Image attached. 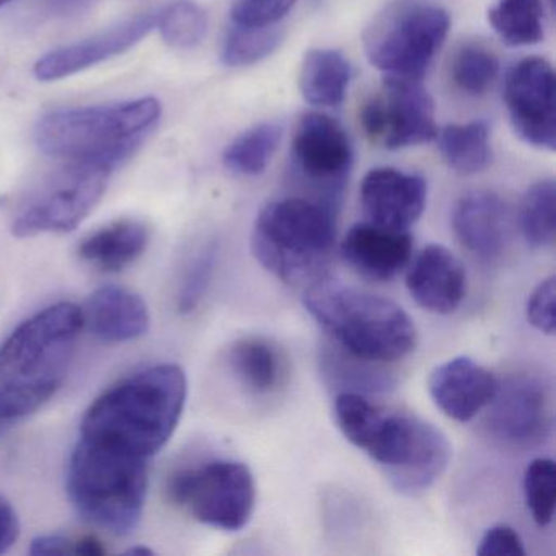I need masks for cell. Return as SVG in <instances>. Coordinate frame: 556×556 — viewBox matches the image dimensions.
I'll list each match as a JSON object with an SVG mask.
<instances>
[{"instance_id": "obj_1", "label": "cell", "mask_w": 556, "mask_h": 556, "mask_svg": "<svg viewBox=\"0 0 556 556\" xmlns=\"http://www.w3.org/2000/svg\"><path fill=\"white\" fill-rule=\"evenodd\" d=\"M84 327L83 308L60 302L18 325L0 344V421L27 418L56 395Z\"/></svg>"}, {"instance_id": "obj_2", "label": "cell", "mask_w": 556, "mask_h": 556, "mask_svg": "<svg viewBox=\"0 0 556 556\" xmlns=\"http://www.w3.org/2000/svg\"><path fill=\"white\" fill-rule=\"evenodd\" d=\"M187 374L159 364L119 380L87 409L80 438L152 460L167 445L187 403Z\"/></svg>"}, {"instance_id": "obj_3", "label": "cell", "mask_w": 556, "mask_h": 556, "mask_svg": "<svg viewBox=\"0 0 556 556\" xmlns=\"http://www.w3.org/2000/svg\"><path fill=\"white\" fill-rule=\"evenodd\" d=\"M304 307L331 344L367 363L387 366L405 359L418 343L412 317L370 292L321 279L305 288Z\"/></svg>"}, {"instance_id": "obj_4", "label": "cell", "mask_w": 556, "mask_h": 556, "mask_svg": "<svg viewBox=\"0 0 556 556\" xmlns=\"http://www.w3.org/2000/svg\"><path fill=\"white\" fill-rule=\"evenodd\" d=\"M157 99L128 100L113 105L61 109L38 123V148L64 162H87L116 170L157 126Z\"/></svg>"}, {"instance_id": "obj_5", "label": "cell", "mask_w": 556, "mask_h": 556, "mask_svg": "<svg viewBox=\"0 0 556 556\" xmlns=\"http://www.w3.org/2000/svg\"><path fill=\"white\" fill-rule=\"evenodd\" d=\"M334 242L333 207L321 201L282 198L260 210L250 245L256 262L279 281L308 288L327 279Z\"/></svg>"}, {"instance_id": "obj_6", "label": "cell", "mask_w": 556, "mask_h": 556, "mask_svg": "<svg viewBox=\"0 0 556 556\" xmlns=\"http://www.w3.org/2000/svg\"><path fill=\"white\" fill-rule=\"evenodd\" d=\"M151 462L79 435L67 465L71 501L93 526L129 535L141 522Z\"/></svg>"}, {"instance_id": "obj_7", "label": "cell", "mask_w": 556, "mask_h": 556, "mask_svg": "<svg viewBox=\"0 0 556 556\" xmlns=\"http://www.w3.org/2000/svg\"><path fill=\"white\" fill-rule=\"evenodd\" d=\"M351 444L376 462L399 493L429 490L451 464L447 435L432 422L406 412L374 405Z\"/></svg>"}, {"instance_id": "obj_8", "label": "cell", "mask_w": 556, "mask_h": 556, "mask_svg": "<svg viewBox=\"0 0 556 556\" xmlns=\"http://www.w3.org/2000/svg\"><path fill=\"white\" fill-rule=\"evenodd\" d=\"M451 17L438 5L396 2L364 34L367 60L386 77L421 80L444 45Z\"/></svg>"}, {"instance_id": "obj_9", "label": "cell", "mask_w": 556, "mask_h": 556, "mask_svg": "<svg viewBox=\"0 0 556 556\" xmlns=\"http://www.w3.org/2000/svg\"><path fill=\"white\" fill-rule=\"evenodd\" d=\"M168 494L181 509L204 526L239 532L252 519L256 484L249 465L214 458L175 471Z\"/></svg>"}, {"instance_id": "obj_10", "label": "cell", "mask_w": 556, "mask_h": 556, "mask_svg": "<svg viewBox=\"0 0 556 556\" xmlns=\"http://www.w3.org/2000/svg\"><path fill=\"white\" fill-rule=\"evenodd\" d=\"M115 170L87 162H66L28 198L12 224L14 236L73 232L105 194Z\"/></svg>"}, {"instance_id": "obj_11", "label": "cell", "mask_w": 556, "mask_h": 556, "mask_svg": "<svg viewBox=\"0 0 556 556\" xmlns=\"http://www.w3.org/2000/svg\"><path fill=\"white\" fill-rule=\"evenodd\" d=\"M361 125L372 144L387 151L434 141V102L421 80L386 77L361 112Z\"/></svg>"}, {"instance_id": "obj_12", "label": "cell", "mask_w": 556, "mask_h": 556, "mask_svg": "<svg viewBox=\"0 0 556 556\" xmlns=\"http://www.w3.org/2000/svg\"><path fill=\"white\" fill-rule=\"evenodd\" d=\"M484 409L488 435L506 448L529 451L543 444L552 432V395L548 387L530 374L497 382L496 393Z\"/></svg>"}, {"instance_id": "obj_13", "label": "cell", "mask_w": 556, "mask_h": 556, "mask_svg": "<svg viewBox=\"0 0 556 556\" xmlns=\"http://www.w3.org/2000/svg\"><path fill=\"white\" fill-rule=\"evenodd\" d=\"M504 103L514 132L532 148L556 149L555 73L543 58H526L507 73Z\"/></svg>"}, {"instance_id": "obj_14", "label": "cell", "mask_w": 556, "mask_h": 556, "mask_svg": "<svg viewBox=\"0 0 556 556\" xmlns=\"http://www.w3.org/2000/svg\"><path fill=\"white\" fill-rule=\"evenodd\" d=\"M292 162L304 180L337 203L353 168V144L346 129L325 113H305L292 136Z\"/></svg>"}, {"instance_id": "obj_15", "label": "cell", "mask_w": 556, "mask_h": 556, "mask_svg": "<svg viewBox=\"0 0 556 556\" xmlns=\"http://www.w3.org/2000/svg\"><path fill=\"white\" fill-rule=\"evenodd\" d=\"M426 201L425 178L395 168H374L361 184L367 220L387 229L408 230L425 213Z\"/></svg>"}, {"instance_id": "obj_16", "label": "cell", "mask_w": 556, "mask_h": 556, "mask_svg": "<svg viewBox=\"0 0 556 556\" xmlns=\"http://www.w3.org/2000/svg\"><path fill=\"white\" fill-rule=\"evenodd\" d=\"M500 380L491 370L467 356L439 364L428 380L429 395L447 418L468 422L493 400Z\"/></svg>"}, {"instance_id": "obj_17", "label": "cell", "mask_w": 556, "mask_h": 556, "mask_svg": "<svg viewBox=\"0 0 556 556\" xmlns=\"http://www.w3.org/2000/svg\"><path fill=\"white\" fill-rule=\"evenodd\" d=\"M154 28L155 14L139 15L90 40L58 48L38 60L34 67L35 77L41 83H53V80L74 76L80 71L89 70L110 58L125 53L129 48L138 45L142 38L148 37Z\"/></svg>"}, {"instance_id": "obj_18", "label": "cell", "mask_w": 556, "mask_h": 556, "mask_svg": "<svg viewBox=\"0 0 556 556\" xmlns=\"http://www.w3.org/2000/svg\"><path fill=\"white\" fill-rule=\"evenodd\" d=\"M413 239L408 230L387 229L377 224H354L343 242L341 256L357 275L370 281H390L409 265Z\"/></svg>"}, {"instance_id": "obj_19", "label": "cell", "mask_w": 556, "mask_h": 556, "mask_svg": "<svg viewBox=\"0 0 556 556\" xmlns=\"http://www.w3.org/2000/svg\"><path fill=\"white\" fill-rule=\"evenodd\" d=\"M406 288L422 311L451 315L467 294V271L451 250L428 245L409 266Z\"/></svg>"}, {"instance_id": "obj_20", "label": "cell", "mask_w": 556, "mask_h": 556, "mask_svg": "<svg viewBox=\"0 0 556 556\" xmlns=\"http://www.w3.org/2000/svg\"><path fill=\"white\" fill-rule=\"evenodd\" d=\"M452 229L464 249L475 256L496 258L513 232L509 207L496 193L471 191L455 203Z\"/></svg>"}, {"instance_id": "obj_21", "label": "cell", "mask_w": 556, "mask_h": 556, "mask_svg": "<svg viewBox=\"0 0 556 556\" xmlns=\"http://www.w3.org/2000/svg\"><path fill=\"white\" fill-rule=\"evenodd\" d=\"M84 320L100 341L109 344L138 340L151 327L148 304L122 286L97 289L87 301Z\"/></svg>"}, {"instance_id": "obj_22", "label": "cell", "mask_w": 556, "mask_h": 556, "mask_svg": "<svg viewBox=\"0 0 556 556\" xmlns=\"http://www.w3.org/2000/svg\"><path fill=\"white\" fill-rule=\"evenodd\" d=\"M227 364L240 387L252 396L278 392L288 376V363L281 348L263 337L233 341L227 351Z\"/></svg>"}, {"instance_id": "obj_23", "label": "cell", "mask_w": 556, "mask_h": 556, "mask_svg": "<svg viewBox=\"0 0 556 556\" xmlns=\"http://www.w3.org/2000/svg\"><path fill=\"white\" fill-rule=\"evenodd\" d=\"M151 233L139 220L123 219L83 240L79 256L106 273L122 271L148 249Z\"/></svg>"}, {"instance_id": "obj_24", "label": "cell", "mask_w": 556, "mask_h": 556, "mask_svg": "<svg viewBox=\"0 0 556 556\" xmlns=\"http://www.w3.org/2000/svg\"><path fill=\"white\" fill-rule=\"evenodd\" d=\"M351 64L340 51L317 48L302 61L299 89L305 102L321 109H334L346 99Z\"/></svg>"}, {"instance_id": "obj_25", "label": "cell", "mask_w": 556, "mask_h": 556, "mask_svg": "<svg viewBox=\"0 0 556 556\" xmlns=\"http://www.w3.org/2000/svg\"><path fill=\"white\" fill-rule=\"evenodd\" d=\"M435 139L445 164L457 174H480L493 161L488 123L477 119L464 125H447L438 129Z\"/></svg>"}, {"instance_id": "obj_26", "label": "cell", "mask_w": 556, "mask_h": 556, "mask_svg": "<svg viewBox=\"0 0 556 556\" xmlns=\"http://www.w3.org/2000/svg\"><path fill=\"white\" fill-rule=\"evenodd\" d=\"M325 377L340 389V392L374 393L392 389L393 377L380 364L367 363L344 353L334 344L325 346L320 357Z\"/></svg>"}, {"instance_id": "obj_27", "label": "cell", "mask_w": 556, "mask_h": 556, "mask_svg": "<svg viewBox=\"0 0 556 556\" xmlns=\"http://www.w3.org/2000/svg\"><path fill=\"white\" fill-rule=\"evenodd\" d=\"M281 139L282 128L279 123H260L227 146L223 155L224 167L240 177H256L268 167Z\"/></svg>"}, {"instance_id": "obj_28", "label": "cell", "mask_w": 556, "mask_h": 556, "mask_svg": "<svg viewBox=\"0 0 556 556\" xmlns=\"http://www.w3.org/2000/svg\"><path fill=\"white\" fill-rule=\"evenodd\" d=\"M542 0H497L488 11L494 34L509 47H532L545 37Z\"/></svg>"}, {"instance_id": "obj_29", "label": "cell", "mask_w": 556, "mask_h": 556, "mask_svg": "<svg viewBox=\"0 0 556 556\" xmlns=\"http://www.w3.org/2000/svg\"><path fill=\"white\" fill-rule=\"evenodd\" d=\"M555 181H536L523 194L520 204V230L527 245L540 250L555 243Z\"/></svg>"}, {"instance_id": "obj_30", "label": "cell", "mask_w": 556, "mask_h": 556, "mask_svg": "<svg viewBox=\"0 0 556 556\" xmlns=\"http://www.w3.org/2000/svg\"><path fill=\"white\" fill-rule=\"evenodd\" d=\"M282 43V31L278 27H232L224 38L220 60L227 67H247L271 56Z\"/></svg>"}, {"instance_id": "obj_31", "label": "cell", "mask_w": 556, "mask_h": 556, "mask_svg": "<svg viewBox=\"0 0 556 556\" xmlns=\"http://www.w3.org/2000/svg\"><path fill=\"white\" fill-rule=\"evenodd\" d=\"M155 27L170 47L190 50L206 37V12L191 0H177L155 14Z\"/></svg>"}, {"instance_id": "obj_32", "label": "cell", "mask_w": 556, "mask_h": 556, "mask_svg": "<svg viewBox=\"0 0 556 556\" xmlns=\"http://www.w3.org/2000/svg\"><path fill=\"white\" fill-rule=\"evenodd\" d=\"M500 73V61L483 45H465L452 61V80L468 96H483Z\"/></svg>"}, {"instance_id": "obj_33", "label": "cell", "mask_w": 556, "mask_h": 556, "mask_svg": "<svg viewBox=\"0 0 556 556\" xmlns=\"http://www.w3.org/2000/svg\"><path fill=\"white\" fill-rule=\"evenodd\" d=\"M523 497L533 522L552 523L556 504V468L552 458H535L523 473Z\"/></svg>"}, {"instance_id": "obj_34", "label": "cell", "mask_w": 556, "mask_h": 556, "mask_svg": "<svg viewBox=\"0 0 556 556\" xmlns=\"http://www.w3.org/2000/svg\"><path fill=\"white\" fill-rule=\"evenodd\" d=\"M217 260L219 245L216 242L206 243L191 256L178 286L177 307L180 314L188 315L200 307L213 281Z\"/></svg>"}, {"instance_id": "obj_35", "label": "cell", "mask_w": 556, "mask_h": 556, "mask_svg": "<svg viewBox=\"0 0 556 556\" xmlns=\"http://www.w3.org/2000/svg\"><path fill=\"white\" fill-rule=\"evenodd\" d=\"M298 0H236L230 21L236 27H273L291 12Z\"/></svg>"}, {"instance_id": "obj_36", "label": "cell", "mask_w": 556, "mask_h": 556, "mask_svg": "<svg viewBox=\"0 0 556 556\" xmlns=\"http://www.w3.org/2000/svg\"><path fill=\"white\" fill-rule=\"evenodd\" d=\"M555 301H556V279L555 276L543 279L539 282L532 294L527 299L526 314L527 320L540 333L553 337L555 334Z\"/></svg>"}, {"instance_id": "obj_37", "label": "cell", "mask_w": 556, "mask_h": 556, "mask_svg": "<svg viewBox=\"0 0 556 556\" xmlns=\"http://www.w3.org/2000/svg\"><path fill=\"white\" fill-rule=\"evenodd\" d=\"M106 553L105 546L93 536L41 535L31 542L30 555H86Z\"/></svg>"}, {"instance_id": "obj_38", "label": "cell", "mask_w": 556, "mask_h": 556, "mask_svg": "<svg viewBox=\"0 0 556 556\" xmlns=\"http://www.w3.org/2000/svg\"><path fill=\"white\" fill-rule=\"evenodd\" d=\"M526 553L519 533L506 523L490 527L477 548V555L480 556H526Z\"/></svg>"}, {"instance_id": "obj_39", "label": "cell", "mask_w": 556, "mask_h": 556, "mask_svg": "<svg viewBox=\"0 0 556 556\" xmlns=\"http://www.w3.org/2000/svg\"><path fill=\"white\" fill-rule=\"evenodd\" d=\"M21 535L17 510L8 497L0 494V555L8 553Z\"/></svg>"}, {"instance_id": "obj_40", "label": "cell", "mask_w": 556, "mask_h": 556, "mask_svg": "<svg viewBox=\"0 0 556 556\" xmlns=\"http://www.w3.org/2000/svg\"><path fill=\"white\" fill-rule=\"evenodd\" d=\"M128 553H131V555H138V553H141V555H146V553H152L151 549L148 548H131Z\"/></svg>"}, {"instance_id": "obj_41", "label": "cell", "mask_w": 556, "mask_h": 556, "mask_svg": "<svg viewBox=\"0 0 556 556\" xmlns=\"http://www.w3.org/2000/svg\"><path fill=\"white\" fill-rule=\"evenodd\" d=\"M9 2H12V0H0V8H2V5L9 4Z\"/></svg>"}, {"instance_id": "obj_42", "label": "cell", "mask_w": 556, "mask_h": 556, "mask_svg": "<svg viewBox=\"0 0 556 556\" xmlns=\"http://www.w3.org/2000/svg\"><path fill=\"white\" fill-rule=\"evenodd\" d=\"M549 4H552V5H553V0H549Z\"/></svg>"}]
</instances>
